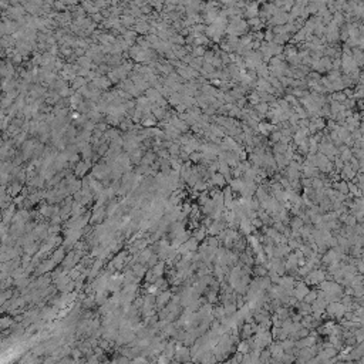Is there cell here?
<instances>
[{
  "instance_id": "6",
  "label": "cell",
  "mask_w": 364,
  "mask_h": 364,
  "mask_svg": "<svg viewBox=\"0 0 364 364\" xmlns=\"http://www.w3.org/2000/svg\"><path fill=\"white\" fill-rule=\"evenodd\" d=\"M22 191H23V184H22V182H12V185H10V188H9L10 196H16V195L22 194Z\"/></svg>"
},
{
  "instance_id": "5",
  "label": "cell",
  "mask_w": 364,
  "mask_h": 364,
  "mask_svg": "<svg viewBox=\"0 0 364 364\" xmlns=\"http://www.w3.org/2000/svg\"><path fill=\"white\" fill-rule=\"evenodd\" d=\"M65 259V253H64V249L63 247H60V249H57L56 252L53 253V256H51V260L56 265H59V263H63V260Z\"/></svg>"
},
{
  "instance_id": "7",
  "label": "cell",
  "mask_w": 364,
  "mask_h": 364,
  "mask_svg": "<svg viewBox=\"0 0 364 364\" xmlns=\"http://www.w3.org/2000/svg\"><path fill=\"white\" fill-rule=\"evenodd\" d=\"M152 272H154V275L157 276V278H161V276L165 273V262H164V260L158 262L157 265L152 268Z\"/></svg>"
},
{
  "instance_id": "19",
  "label": "cell",
  "mask_w": 364,
  "mask_h": 364,
  "mask_svg": "<svg viewBox=\"0 0 364 364\" xmlns=\"http://www.w3.org/2000/svg\"><path fill=\"white\" fill-rule=\"evenodd\" d=\"M59 231H60V226H59V225H51V228H49V232H50L51 235L59 233Z\"/></svg>"
},
{
  "instance_id": "9",
  "label": "cell",
  "mask_w": 364,
  "mask_h": 364,
  "mask_svg": "<svg viewBox=\"0 0 364 364\" xmlns=\"http://www.w3.org/2000/svg\"><path fill=\"white\" fill-rule=\"evenodd\" d=\"M68 191H70V194H75L77 191H80L81 188H83V182H80V181H71L70 184H68Z\"/></svg>"
},
{
  "instance_id": "15",
  "label": "cell",
  "mask_w": 364,
  "mask_h": 364,
  "mask_svg": "<svg viewBox=\"0 0 364 364\" xmlns=\"http://www.w3.org/2000/svg\"><path fill=\"white\" fill-rule=\"evenodd\" d=\"M194 236L196 238V241H198V242H201L202 239L205 238V229H199V231H196V232H195Z\"/></svg>"
},
{
  "instance_id": "20",
  "label": "cell",
  "mask_w": 364,
  "mask_h": 364,
  "mask_svg": "<svg viewBox=\"0 0 364 364\" xmlns=\"http://www.w3.org/2000/svg\"><path fill=\"white\" fill-rule=\"evenodd\" d=\"M81 353H83V350H81V349H80V350H78V349H74L71 354H73L75 358H77V357H80V356H81Z\"/></svg>"
},
{
  "instance_id": "14",
  "label": "cell",
  "mask_w": 364,
  "mask_h": 364,
  "mask_svg": "<svg viewBox=\"0 0 364 364\" xmlns=\"http://www.w3.org/2000/svg\"><path fill=\"white\" fill-rule=\"evenodd\" d=\"M61 221H63V218H61V215H60V213H57V215H53L51 216V225H60V223H61Z\"/></svg>"
},
{
  "instance_id": "12",
  "label": "cell",
  "mask_w": 364,
  "mask_h": 364,
  "mask_svg": "<svg viewBox=\"0 0 364 364\" xmlns=\"http://www.w3.org/2000/svg\"><path fill=\"white\" fill-rule=\"evenodd\" d=\"M13 324V320L10 317H3L2 319V323H0V326H2V329L3 330H6V329H9V327H12Z\"/></svg>"
},
{
  "instance_id": "13",
  "label": "cell",
  "mask_w": 364,
  "mask_h": 364,
  "mask_svg": "<svg viewBox=\"0 0 364 364\" xmlns=\"http://www.w3.org/2000/svg\"><path fill=\"white\" fill-rule=\"evenodd\" d=\"M94 302H96V299H94V296H88V297H86L84 299V302H83V306L86 309H90L91 306L94 304Z\"/></svg>"
},
{
  "instance_id": "11",
  "label": "cell",
  "mask_w": 364,
  "mask_h": 364,
  "mask_svg": "<svg viewBox=\"0 0 364 364\" xmlns=\"http://www.w3.org/2000/svg\"><path fill=\"white\" fill-rule=\"evenodd\" d=\"M118 209V202L117 201H111L110 205L107 208V216H114V212Z\"/></svg>"
},
{
  "instance_id": "10",
  "label": "cell",
  "mask_w": 364,
  "mask_h": 364,
  "mask_svg": "<svg viewBox=\"0 0 364 364\" xmlns=\"http://www.w3.org/2000/svg\"><path fill=\"white\" fill-rule=\"evenodd\" d=\"M88 168H90V167L87 165V164L80 162V164L77 165V168H75V175H77V176H84V175H86V171L88 169Z\"/></svg>"
},
{
  "instance_id": "17",
  "label": "cell",
  "mask_w": 364,
  "mask_h": 364,
  "mask_svg": "<svg viewBox=\"0 0 364 364\" xmlns=\"http://www.w3.org/2000/svg\"><path fill=\"white\" fill-rule=\"evenodd\" d=\"M196 191H204L205 188H206V185H205V182H202V181H198L196 184H195V186H194Z\"/></svg>"
},
{
  "instance_id": "18",
  "label": "cell",
  "mask_w": 364,
  "mask_h": 364,
  "mask_svg": "<svg viewBox=\"0 0 364 364\" xmlns=\"http://www.w3.org/2000/svg\"><path fill=\"white\" fill-rule=\"evenodd\" d=\"M213 182L216 185H223V178L221 175H213Z\"/></svg>"
},
{
  "instance_id": "16",
  "label": "cell",
  "mask_w": 364,
  "mask_h": 364,
  "mask_svg": "<svg viewBox=\"0 0 364 364\" xmlns=\"http://www.w3.org/2000/svg\"><path fill=\"white\" fill-rule=\"evenodd\" d=\"M158 259H159V256H158V255H152V256L149 257V260H148V265L151 266V268H154V266L158 263V262H157Z\"/></svg>"
},
{
  "instance_id": "2",
  "label": "cell",
  "mask_w": 364,
  "mask_h": 364,
  "mask_svg": "<svg viewBox=\"0 0 364 364\" xmlns=\"http://www.w3.org/2000/svg\"><path fill=\"white\" fill-rule=\"evenodd\" d=\"M105 215H107V211H105L102 206L96 208V209H94L93 216H91V219H90V222H91V223H100V222H102V219H104Z\"/></svg>"
},
{
  "instance_id": "3",
  "label": "cell",
  "mask_w": 364,
  "mask_h": 364,
  "mask_svg": "<svg viewBox=\"0 0 364 364\" xmlns=\"http://www.w3.org/2000/svg\"><path fill=\"white\" fill-rule=\"evenodd\" d=\"M54 266H56V263L53 262L51 259H50V260H44V262H41L40 266L36 269V275H43V273H47V272H50L53 268H54Z\"/></svg>"
},
{
  "instance_id": "1",
  "label": "cell",
  "mask_w": 364,
  "mask_h": 364,
  "mask_svg": "<svg viewBox=\"0 0 364 364\" xmlns=\"http://www.w3.org/2000/svg\"><path fill=\"white\" fill-rule=\"evenodd\" d=\"M172 299V293H171L169 290H164V292H159V296L157 297V307L159 309H164V306L168 304V302Z\"/></svg>"
},
{
  "instance_id": "4",
  "label": "cell",
  "mask_w": 364,
  "mask_h": 364,
  "mask_svg": "<svg viewBox=\"0 0 364 364\" xmlns=\"http://www.w3.org/2000/svg\"><path fill=\"white\" fill-rule=\"evenodd\" d=\"M189 350L186 349V347H178L176 349V351H175V356H176V360L178 361H186V360H189Z\"/></svg>"
},
{
  "instance_id": "8",
  "label": "cell",
  "mask_w": 364,
  "mask_h": 364,
  "mask_svg": "<svg viewBox=\"0 0 364 364\" xmlns=\"http://www.w3.org/2000/svg\"><path fill=\"white\" fill-rule=\"evenodd\" d=\"M40 215L46 216V218H51L54 215V208L50 206V205H41L40 208Z\"/></svg>"
}]
</instances>
